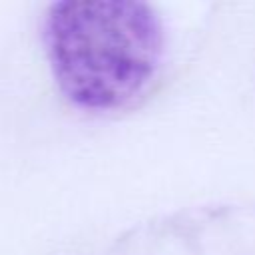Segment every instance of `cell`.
Masks as SVG:
<instances>
[{
	"instance_id": "cell-1",
	"label": "cell",
	"mask_w": 255,
	"mask_h": 255,
	"mask_svg": "<svg viewBox=\"0 0 255 255\" xmlns=\"http://www.w3.org/2000/svg\"><path fill=\"white\" fill-rule=\"evenodd\" d=\"M42 38L58 90L86 112L133 106L157 78L165 52L159 14L133 0L54 2Z\"/></svg>"
}]
</instances>
